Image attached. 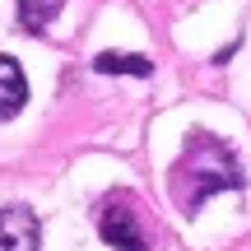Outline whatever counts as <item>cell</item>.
Wrapping results in <instances>:
<instances>
[{"instance_id":"6da1fadb","label":"cell","mask_w":251,"mask_h":251,"mask_svg":"<svg viewBox=\"0 0 251 251\" xmlns=\"http://www.w3.org/2000/svg\"><path fill=\"white\" fill-rule=\"evenodd\" d=\"M98 233H102V242L117 247V251H149V242H144V233H140V224H135V209L126 205V200H107V205H102Z\"/></svg>"},{"instance_id":"7a4b0ae2","label":"cell","mask_w":251,"mask_h":251,"mask_svg":"<svg viewBox=\"0 0 251 251\" xmlns=\"http://www.w3.org/2000/svg\"><path fill=\"white\" fill-rule=\"evenodd\" d=\"M42 247V228L28 205H5L0 209V251H37Z\"/></svg>"},{"instance_id":"3957f363","label":"cell","mask_w":251,"mask_h":251,"mask_svg":"<svg viewBox=\"0 0 251 251\" xmlns=\"http://www.w3.org/2000/svg\"><path fill=\"white\" fill-rule=\"evenodd\" d=\"M24 98H28V79L19 70V61L14 56H0V121L14 117L24 107Z\"/></svg>"},{"instance_id":"277c9868","label":"cell","mask_w":251,"mask_h":251,"mask_svg":"<svg viewBox=\"0 0 251 251\" xmlns=\"http://www.w3.org/2000/svg\"><path fill=\"white\" fill-rule=\"evenodd\" d=\"M61 5L65 0H19V24H24L28 33H42V28L61 14Z\"/></svg>"},{"instance_id":"5b68a950","label":"cell","mask_w":251,"mask_h":251,"mask_svg":"<svg viewBox=\"0 0 251 251\" xmlns=\"http://www.w3.org/2000/svg\"><path fill=\"white\" fill-rule=\"evenodd\" d=\"M93 70H102V75H149L153 65L144 61V56H117V51H102L98 61H93Z\"/></svg>"}]
</instances>
